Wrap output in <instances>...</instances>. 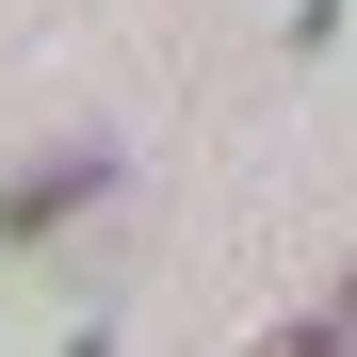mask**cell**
<instances>
[{"label": "cell", "mask_w": 357, "mask_h": 357, "mask_svg": "<svg viewBox=\"0 0 357 357\" xmlns=\"http://www.w3.org/2000/svg\"><path fill=\"white\" fill-rule=\"evenodd\" d=\"M114 195V146H66V162H17L0 178V244H49L66 211H98Z\"/></svg>", "instance_id": "1"}, {"label": "cell", "mask_w": 357, "mask_h": 357, "mask_svg": "<svg viewBox=\"0 0 357 357\" xmlns=\"http://www.w3.org/2000/svg\"><path fill=\"white\" fill-rule=\"evenodd\" d=\"M260 357H357V276H341V292H325V309H292V325H276V341H260Z\"/></svg>", "instance_id": "2"}, {"label": "cell", "mask_w": 357, "mask_h": 357, "mask_svg": "<svg viewBox=\"0 0 357 357\" xmlns=\"http://www.w3.org/2000/svg\"><path fill=\"white\" fill-rule=\"evenodd\" d=\"M66 357H114V341H98V325H82V341H66Z\"/></svg>", "instance_id": "3"}]
</instances>
